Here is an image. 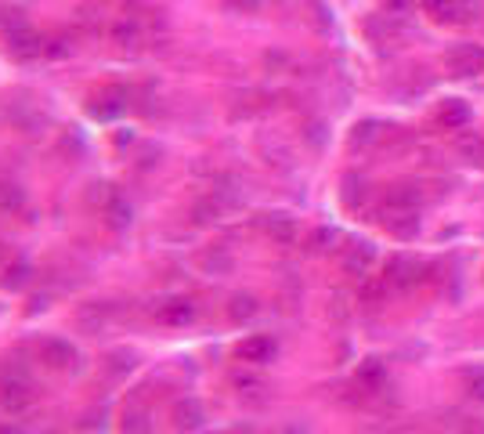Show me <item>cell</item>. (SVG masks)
I'll return each instance as SVG.
<instances>
[{"label":"cell","instance_id":"6da1fadb","mask_svg":"<svg viewBox=\"0 0 484 434\" xmlns=\"http://www.w3.org/2000/svg\"><path fill=\"white\" fill-rule=\"evenodd\" d=\"M420 214V192L412 185H395V189H386L383 203H379V217L383 225L386 221H402V217H416Z\"/></svg>","mask_w":484,"mask_h":434},{"label":"cell","instance_id":"7a4b0ae2","mask_svg":"<svg viewBox=\"0 0 484 434\" xmlns=\"http://www.w3.org/2000/svg\"><path fill=\"white\" fill-rule=\"evenodd\" d=\"M445 65H448V72L452 76H477V72H484V47L480 44H452L448 51H445Z\"/></svg>","mask_w":484,"mask_h":434},{"label":"cell","instance_id":"3957f363","mask_svg":"<svg viewBox=\"0 0 484 434\" xmlns=\"http://www.w3.org/2000/svg\"><path fill=\"white\" fill-rule=\"evenodd\" d=\"M416 283H423V265L409 253H398L386 260V286L395 290H412Z\"/></svg>","mask_w":484,"mask_h":434},{"label":"cell","instance_id":"277c9868","mask_svg":"<svg viewBox=\"0 0 484 434\" xmlns=\"http://www.w3.org/2000/svg\"><path fill=\"white\" fill-rule=\"evenodd\" d=\"M420 4H423V12H427L430 19H437V22H466V19H473V12H477L473 0H420Z\"/></svg>","mask_w":484,"mask_h":434},{"label":"cell","instance_id":"5b68a950","mask_svg":"<svg viewBox=\"0 0 484 434\" xmlns=\"http://www.w3.org/2000/svg\"><path fill=\"white\" fill-rule=\"evenodd\" d=\"M372 260H376V246L372 243H351L344 250V268L351 276H365L372 268Z\"/></svg>","mask_w":484,"mask_h":434},{"label":"cell","instance_id":"8992f818","mask_svg":"<svg viewBox=\"0 0 484 434\" xmlns=\"http://www.w3.org/2000/svg\"><path fill=\"white\" fill-rule=\"evenodd\" d=\"M271 355H275V340L271 336H246L242 344H239V359L242 362H271Z\"/></svg>","mask_w":484,"mask_h":434},{"label":"cell","instance_id":"52a82bcc","mask_svg":"<svg viewBox=\"0 0 484 434\" xmlns=\"http://www.w3.org/2000/svg\"><path fill=\"white\" fill-rule=\"evenodd\" d=\"M437 123H441L445 131H463V127L470 123V106H466L463 98H448V102L437 109Z\"/></svg>","mask_w":484,"mask_h":434},{"label":"cell","instance_id":"ba28073f","mask_svg":"<svg viewBox=\"0 0 484 434\" xmlns=\"http://www.w3.org/2000/svg\"><path fill=\"white\" fill-rule=\"evenodd\" d=\"M264 228H267V235L275 239V243H282V246H289L297 239V221L289 217V214H267L264 217Z\"/></svg>","mask_w":484,"mask_h":434},{"label":"cell","instance_id":"9c48e42d","mask_svg":"<svg viewBox=\"0 0 484 434\" xmlns=\"http://www.w3.org/2000/svg\"><path fill=\"white\" fill-rule=\"evenodd\" d=\"M455 152H459V159H466L470 166H484V138H480V134H459V138H455Z\"/></svg>","mask_w":484,"mask_h":434},{"label":"cell","instance_id":"30bf717a","mask_svg":"<svg viewBox=\"0 0 484 434\" xmlns=\"http://www.w3.org/2000/svg\"><path fill=\"white\" fill-rule=\"evenodd\" d=\"M40 355H44V362L55 366V370H65V366H72V359H76V352H72L65 340H47V344L40 347Z\"/></svg>","mask_w":484,"mask_h":434},{"label":"cell","instance_id":"8fae6325","mask_svg":"<svg viewBox=\"0 0 484 434\" xmlns=\"http://www.w3.org/2000/svg\"><path fill=\"white\" fill-rule=\"evenodd\" d=\"M365 196H369L365 178H358V174H347V178H344V200H347V207H358Z\"/></svg>","mask_w":484,"mask_h":434},{"label":"cell","instance_id":"7c38bea8","mask_svg":"<svg viewBox=\"0 0 484 434\" xmlns=\"http://www.w3.org/2000/svg\"><path fill=\"white\" fill-rule=\"evenodd\" d=\"M379 134H383V131H379V123H376V120H361V123L354 127V134H351V145H354V149H361V145H372Z\"/></svg>","mask_w":484,"mask_h":434},{"label":"cell","instance_id":"4fadbf2b","mask_svg":"<svg viewBox=\"0 0 484 434\" xmlns=\"http://www.w3.org/2000/svg\"><path fill=\"white\" fill-rule=\"evenodd\" d=\"M336 239H340L336 228H315V232L308 235V250H311V253H322V250L336 246Z\"/></svg>","mask_w":484,"mask_h":434},{"label":"cell","instance_id":"5bb4252c","mask_svg":"<svg viewBox=\"0 0 484 434\" xmlns=\"http://www.w3.org/2000/svg\"><path fill=\"white\" fill-rule=\"evenodd\" d=\"M463 384H466V395L470 398H480L484 402V370H466L463 373Z\"/></svg>","mask_w":484,"mask_h":434},{"label":"cell","instance_id":"9a60e30c","mask_svg":"<svg viewBox=\"0 0 484 434\" xmlns=\"http://www.w3.org/2000/svg\"><path fill=\"white\" fill-rule=\"evenodd\" d=\"M257 315V301L253 297H235L232 301V319L235 322H246V319H253Z\"/></svg>","mask_w":484,"mask_h":434},{"label":"cell","instance_id":"2e32d148","mask_svg":"<svg viewBox=\"0 0 484 434\" xmlns=\"http://www.w3.org/2000/svg\"><path fill=\"white\" fill-rule=\"evenodd\" d=\"M196 423H203V413H200L196 402H188V405L177 409V427H196Z\"/></svg>","mask_w":484,"mask_h":434},{"label":"cell","instance_id":"e0dca14e","mask_svg":"<svg viewBox=\"0 0 484 434\" xmlns=\"http://www.w3.org/2000/svg\"><path fill=\"white\" fill-rule=\"evenodd\" d=\"M123 434H149V423H145V416H141V413H131V416H123Z\"/></svg>","mask_w":484,"mask_h":434},{"label":"cell","instance_id":"ac0fdd59","mask_svg":"<svg viewBox=\"0 0 484 434\" xmlns=\"http://www.w3.org/2000/svg\"><path fill=\"white\" fill-rule=\"evenodd\" d=\"M358 377H361L365 384H379V380H383V370H379V362H376V359H369V362L361 366V373H358Z\"/></svg>","mask_w":484,"mask_h":434},{"label":"cell","instance_id":"d6986e66","mask_svg":"<svg viewBox=\"0 0 484 434\" xmlns=\"http://www.w3.org/2000/svg\"><path fill=\"white\" fill-rule=\"evenodd\" d=\"M383 8H386V12H398V15H405V12L412 8V0H383Z\"/></svg>","mask_w":484,"mask_h":434},{"label":"cell","instance_id":"ffe728a7","mask_svg":"<svg viewBox=\"0 0 484 434\" xmlns=\"http://www.w3.org/2000/svg\"><path fill=\"white\" fill-rule=\"evenodd\" d=\"M0 434H19V430H0Z\"/></svg>","mask_w":484,"mask_h":434}]
</instances>
